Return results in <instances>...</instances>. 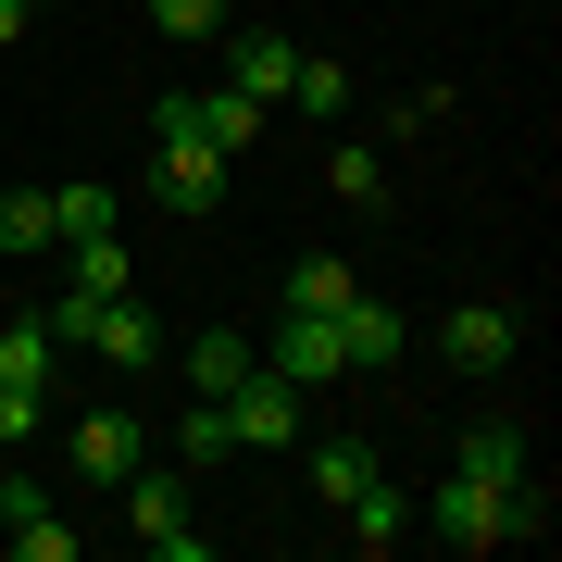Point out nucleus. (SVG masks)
I'll list each match as a JSON object with an SVG mask.
<instances>
[{
  "label": "nucleus",
  "mask_w": 562,
  "mask_h": 562,
  "mask_svg": "<svg viewBox=\"0 0 562 562\" xmlns=\"http://www.w3.org/2000/svg\"><path fill=\"white\" fill-rule=\"evenodd\" d=\"M150 201H162V213H225V150L150 138Z\"/></svg>",
  "instance_id": "10"
},
{
  "label": "nucleus",
  "mask_w": 562,
  "mask_h": 562,
  "mask_svg": "<svg viewBox=\"0 0 562 562\" xmlns=\"http://www.w3.org/2000/svg\"><path fill=\"white\" fill-rule=\"evenodd\" d=\"M450 462H462V475H487V487L538 475V450H525V425H513V413H475V425L450 438Z\"/></svg>",
  "instance_id": "12"
},
{
  "label": "nucleus",
  "mask_w": 562,
  "mask_h": 562,
  "mask_svg": "<svg viewBox=\"0 0 562 562\" xmlns=\"http://www.w3.org/2000/svg\"><path fill=\"white\" fill-rule=\"evenodd\" d=\"M138 438H150V425L125 413V401H88L76 425H63V462H76L88 487H125V475H138Z\"/></svg>",
  "instance_id": "8"
},
{
  "label": "nucleus",
  "mask_w": 562,
  "mask_h": 562,
  "mask_svg": "<svg viewBox=\"0 0 562 562\" xmlns=\"http://www.w3.org/2000/svg\"><path fill=\"white\" fill-rule=\"evenodd\" d=\"M113 501H125V525H138V550H162V562H213V525H188V475L138 462Z\"/></svg>",
  "instance_id": "3"
},
{
  "label": "nucleus",
  "mask_w": 562,
  "mask_h": 562,
  "mask_svg": "<svg viewBox=\"0 0 562 562\" xmlns=\"http://www.w3.org/2000/svg\"><path fill=\"white\" fill-rule=\"evenodd\" d=\"M50 225H63V238H101V225H125V201H113L101 176H76V188H50ZM63 238H50V250H63Z\"/></svg>",
  "instance_id": "21"
},
{
  "label": "nucleus",
  "mask_w": 562,
  "mask_h": 562,
  "mask_svg": "<svg viewBox=\"0 0 562 562\" xmlns=\"http://www.w3.org/2000/svg\"><path fill=\"white\" fill-rule=\"evenodd\" d=\"M438 125H450V88H413V101H387L375 138H438Z\"/></svg>",
  "instance_id": "25"
},
{
  "label": "nucleus",
  "mask_w": 562,
  "mask_h": 562,
  "mask_svg": "<svg viewBox=\"0 0 562 562\" xmlns=\"http://www.w3.org/2000/svg\"><path fill=\"white\" fill-rule=\"evenodd\" d=\"M413 525H438V550H513V487L462 475V462H438V487L413 501Z\"/></svg>",
  "instance_id": "2"
},
{
  "label": "nucleus",
  "mask_w": 562,
  "mask_h": 562,
  "mask_svg": "<svg viewBox=\"0 0 562 562\" xmlns=\"http://www.w3.org/2000/svg\"><path fill=\"white\" fill-rule=\"evenodd\" d=\"M50 188H0V250H50Z\"/></svg>",
  "instance_id": "22"
},
{
  "label": "nucleus",
  "mask_w": 562,
  "mask_h": 562,
  "mask_svg": "<svg viewBox=\"0 0 562 562\" xmlns=\"http://www.w3.org/2000/svg\"><path fill=\"white\" fill-rule=\"evenodd\" d=\"M262 375H288L313 401V387H338L350 375V338H338V313H288L276 338H262Z\"/></svg>",
  "instance_id": "7"
},
{
  "label": "nucleus",
  "mask_w": 562,
  "mask_h": 562,
  "mask_svg": "<svg viewBox=\"0 0 562 562\" xmlns=\"http://www.w3.org/2000/svg\"><path fill=\"white\" fill-rule=\"evenodd\" d=\"M225 450H238L225 401H188V413H176V462H225Z\"/></svg>",
  "instance_id": "23"
},
{
  "label": "nucleus",
  "mask_w": 562,
  "mask_h": 562,
  "mask_svg": "<svg viewBox=\"0 0 562 562\" xmlns=\"http://www.w3.org/2000/svg\"><path fill=\"white\" fill-rule=\"evenodd\" d=\"M38 438V387H0V450H25Z\"/></svg>",
  "instance_id": "27"
},
{
  "label": "nucleus",
  "mask_w": 562,
  "mask_h": 562,
  "mask_svg": "<svg viewBox=\"0 0 562 562\" xmlns=\"http://www.w3.org/2000/svg\"><path fill=\"white\" fill-rule=\"evenodd\" d=\"M288 76H301V38H288V25H225V88H238V101L276 113Z\"/></svg>",
  "instance_id": "9"
},
{
  "label": "nucleus",
  "mask_w": 562,
  "mask_h": 562,
  "mask_svg": "<svg viewBox=\"0 0 562 562\" xmlns=\"http://www.w3.org/2000/svg\"><path fill=\"white\" fill-rule=\"evenodd\" d=\"M150 138H201V150L238 162L262 138V101H238V88H162V101H150Z\"/></svg>",
  "instance_id": "4"
},
{
  "label": "nucleus",
  "mask_w": 562,
  "mask_h": 562,
  "mask_svg": "<svg viewBox=\"0 0 562 562\" xmlns=\"http://www.w3.org/2000/svg\"><path fill=\"white\" fill-rule=\"evenodd\" d=\"M50 362H63V338H50L38 313H25V325H0V387H38V401H50Z\"/></svg>",
  "instance_id": "19"
},
{
  "label": "nucleus",
  "mask_w": 562,
  "mask_h": 562,
  "mask_svg": "<svg viewBox=\"0 0 562 562\" xmlns=\"http://www.w3.org/2000/svg\"><path fill=\"white\" fill-rule=\"evenodd\" d=\"M225 25H238L225 0H150V38H188V50H201V38H225Z\"/></svg>",
  "instance_id": "24"
},
{
  "label": "nucleus",
  "mask_w": 562,
  "mask_h": 562,
  "mask_svg": "<svg viewBox=\"0 0 562 562\" xmlns=\"http://www.w3.org/2000/svg\"><path fill=\"white\" fill-rule=\"evenodd\" d=\"M0 550H13V562H76L88 525H63V501L38 475H0Z\"/></svg>",
  "instance_id": "5"
},
{
  "label": "nucleus",
  "mask_w": 562,
  "mask_h": 562,
  "mask_svg": "<svg viewBox=\"0 0 562 562\" xmlns=\"http://www.w3.org/2000/svg\"><path fill=\"white\" fill-rule=\"evenodd\" d=\"M25 25H38V0H0V50H13V38H25Z\"/></svg>",
  "instance_id": "28"
},
{
  "label": "nucleus",
  "mask_w": 562,
  "mask_h": 562,
  "mask_svg": "<svg viewBox=\"0 0 562 562\" xmlns=\"http://www.w3.org/2000/svg\"><path fill=\"white\" fill-rule=\"evenodd\" d=\"M350 288H362V276H350L338 250H301V262H288V313H338Z\"/></svg>",
  "instance_id": "20"
},
{
  "label": "nucleus",
  "mask_w": 562,
  "mask_h": 562,
  "mask_svg": "<svg viewBox=\"0 0 562 562\" xmlns=\"http://www.w3.org/2000/svg\"><path fill=\"white\" fill-rule=\"evenodd\" d=\"M338 538H350V550H401V538H413V487H387V475H375V487L338 513Z\"/></svg>",
  "instance_id": "17"
},
{
  "label": "nucleus",
  "mask_w": 562,
  "mask_h": 562,
  "mask_svg": "<svg viewBox=\"0 0 562 562\" xmlns=\"http://www.w3.org/2000/svg\"><path fill=\"white\" fill-rule=\"evenodd\" d=\"M513 350H525V313L513 301H450L438 313V362H450V375H501Z\"/></svg>",
  "instance_id": "6"
},
{
  "label": "nucleus",
  "mask_w": 562,
  "mask_h": 562,
  "mask_svg": "<svg viewBox=\"0 0 562 562\" xmlns=\"http://www.w3.org/2000/svg\"><path fill=\"white\" fill-rule=\"evenodd\" d=\"M325 188H338V213H375L387 201V150L375 138H338V150H325Z\"/></svg>",
  "instance_id": "18"
},
{
  "label": "nucleus",
  "mask_w": 562,
  "mask_h": 562,
  "mask_svg": "<svg viewBox=\"0 0 562 562\" xmlns=\"http://www.w3.org/2000/svg\"><path fill=\"white\" fill-rule=\"evenodd\" d=\"M63 288H76V301H113V288H138V262H125V225H101V238H63Z\"/></svg>",
  "instance_id": "15"
},
{
  "label": "nucleus",
  "mask_w": 562,
  "mask_h": 562,
  "mask_svg": "<svg viewBox=\"0 0 562 562\" xmlns=\"http://www.w3.org/2000/svg\"><path fill=\"white\" fill-rule=\"evenodd\" d=\"M50 338H88L113 375H150V362H162V313L138 301V288H113V301H76V288H63V301H50Z\"/></svg>",
  "instance_id": "1"
},
{
  "label": "nucleus",
  "mask_w": 562,
  "mask_h": 562,
  "mask_svg": "<svg viewBox=\"0 0 562 562\" xmlns=\"http://www.w3.org/2000/svg\"><path fill=\"white\" fill-rule=\"evenodd\" d=\"M225 425H238V450H288V438H301V387L250 362V375L225 387Z\"/></svg>",
  "instance_id": "11"
},
{
  "label": "nucleus",
  "mask_w": 562,
  "mask_h": 562,
  "mask_svg": "<svg viewBox=\"0 0 562 562\" xmlns=\"http://www.w3.org/2000/svg\"><path fill=\"white\" fill-rule=\"evenodd\" d=\"M250 362H262V338H250V325H201V338H188V387H201V401H225Z\"/></svg>",
  "instance_id": "16"
},
{
  "label": "nucleus",
  "mask_w": 562,
  "mask_h": 562,
  "mask_svg": "<svg viewBox=\"0 0 562 562\" xmlns=\"http://www.w3.org/2000/svg\"><path fill=\"white\" fill-rule=\"evenodd\" d=\"M288 101H301V113H350V76H338V63H313V50H301V76H288Z\"/></svg>",
  "instance_id": "26"
},
{
  "label": "nucleus",
  "mask_w": 562,
  "mask_h": 562,
  "mask_svg": "<svg viewBox=\"0 0 562 562\" xmlns=\"http://www.w3.org/2000/svg\"><path fill=\"white\" fill-rule=\"evenodd\" d=\"M375 475H387V462H375V438H362V425H338V438H313V501H325V513H350V501H362Z\"/></svg>",
  "instance_id": "13"
},
{
  "label": "nucleus",
  "mask_w": 562,
  "mask_h": 562,
  "mask_svg": "<svg viewBox=\"0 0 562 562\" xmlns=\"http://www.w3.org/2000/svg\"><path fill=\"white\" fill-rule=\"evenodd\" d=\"M338 338H350V375H387V362L413 350V313H387V301L350 288V301H338Z\"/></svg>",
  "instance_id": "14"
}]
</instances>
